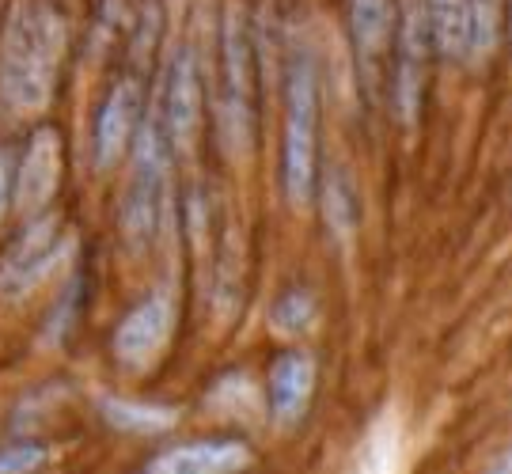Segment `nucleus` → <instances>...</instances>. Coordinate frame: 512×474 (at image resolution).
<instances>
[{
	"instance_id": "11",
	"label": "nucleus",
	"mask_w": 512,
	"mask_h": 474,
	"mask_svg": "<svg viewBox=\"0 0 512 474\" xmlns=\"http://www.w3.org/2000/svg\"><path fill=\"white\" fill-rule=\"evenodd\" d=\"M346 8V35L353 46V61L365 92L372 95L384 80V65L391 57L395 31V0H342Z\"/></svg>"
},
{
	"instance_id": "19",
	"label": "nucleus",
	"mask_w": 512,
	"mask_h": 474,
	"mask_svg": "<svg viewBox=\"0 0 512 474\" xmlns=\"http://www.w3.org/2000/svg\"><path fill=\"white\" fill-rule=\"evenodd\" d=\"M80 296H84V277L73 274L65 281V289L57 292L54 308L46 311V342L50 346H61L80 323Z\"/></svg>"
},
{
	"instance_id": "6",
	"label": "nucleus",
	"mask_w": 512,
	"mask_h": 474,
	"mask_svg": "<svg viewBox=\"0 0 512 474\" xmlns=\"http://www.w3.org/2000/svg\"><path fill=\"white\" fill-rule=\"evenodd\" d=\"M156 114H160L167 137H171L175 156H183V152L198 145V133H202L205 118V76L194 46H186V42L167 61L164 92H160Z\"/></svg>"
},
{
	"instance_id": "13",
	"label": "nucleus",
	"mask_w": 512,
	"mask_h": 474,
	"mask_svg": "<svg viewBox=\"0 0 512 474\" xmlns=\"http://www.w3.org/2000/svg\"><path fill=\"white\" fill-rule=\"evenodd\" d=\"M255 463L251 444L239 437H205V440H183V444H167L164 452L148 459V471L160 474H224L243 471Z\"/></svg>"
},
{
	"instance_id": "17",
	"label": "nucleus",
	"mask_w": 512,
	"mask_h": 474,
	"mask_svg": "<svg viewBox=\"0 0 512 474\" xmlns=\"http://www.w3.org/2000/svg\"><path fill=\"white\" fill-rule=\"evenodd\" d=\"M505 0H471V46L467 61H490L505 35Z\"/></svg>"
},
{
	"instance_id": "3",
	"label": "nucleus",
	"mask_w": 512,
	"mask_h": 474,
	"mask_svg": "<svg viewBox=\"0 0 512 474\" xmlns=\"http://www.w3.org/2000/svg\"><path fill=\"white\" fill-rule=\"evenodd\" d=\"M217 122L232 156H247L258 137V42L251 12L232 0L217 31Z\"/></svg>"
},
{
	"instance_id": "12",
	"label": "nucleus",
	"mask_w": 512,
	"mask_h": 474,
	"mask_svg": "<svg viewBox=\"0 0 512 474\" xmlns=\"http://www.w3.org/2000/svg\"><path fill=\"white\" fill-rule=\"evenodd\" d=\"M315 383H319V361L308 349H285L270 361L266 372V406L270 418L289 429L300 425L308 414L311 399H315Z\"/></svg>"
},
{
	"instance_id": "9",
	"label": "nucleus",
	"mask_w": 512,
	"mask_h": 474,
	"mask_svg": "<svg viewBox=\"0 0 512 474\" xmlns=\"http://www.w3.org/2000/svg\"><path fill=\"white\" fill-rule=\"evenodd\" d=\"M145 84L137 76H118L107 88L92 122V164L95 171H114L129 156L133 137L145 122Z\"/></svg>"
},
{
	"instance_id": "18",
	"label": "nucleus",
	"mask_w": 512,
	"mask_h": 474,
	"mask_svg": "<svg viewBox=\"0 0 512 474\" xmlns=\"http://www.w3.org/2000/svg\"><path fill=\"white\" fill-rule=\"evenodd\" d=\"M315 311L319 304L308 289H285L270 308V323L277 334H304L315 323Z\"/></svg>"
},
{
	"instance_id": "4",
	"label": "nucleus",
	"mask_w": 512,
	"mask_h": 474,
	"mask_svg": "<svg viewBox=\"0 0 512 474\" xmlns=\"http://www.w3.org/2000/svg\"><path fill=\"white\" fill-rule=\"evenodd\" d=\"M319 61L300 46L285 65V118H281V190L293 209L311 205L319 190Z\"/></svg>"
},
{
	"instance_id": "14",
	"label": "nucleus",
	"mask_w": 512,
	"mask_h": 474,
	"mask_svg": "<svg viewBox=\"0 0 512 474\" xmlns=\"http://www.w3.org/2000/svg\"><path fill=\"white\" fill-rule=\"evenodd\" d=\"M319 183H323L319 213H323V224H327L330 239L349 243V239L357 236V224H361V201H357L353 171H349L346 164H334Z\"/></svg>"
},
{
	"instance_id": "7",
	"label": "nucleus",
	"mask_w": 512,
	"mask_h": 474,
	"mask_svg": "<svg viewBox=\"0 0 512 474\" xmlns=\"http://www.w3.org/2000/svg\"><path fill=\"white\" fill-rule=\"evenodd\" d=\"M175 292L160 285L152 289L145 300H137L133 308L118 319V327L110 334V357L122 368L137 372V368L152 365L164 353L167 338L175 334Z\"/></svg>"
},
{
	"instance_id": "2",
	"label": "nucleus",
	"mask_w": 512,
	"mask_h": 474,
	"mask_svg": "<svg viewBox=\"0 0 512 474\" xmlns=\"http://www.w3.org/2000/svg\"><path fill=\"white\" fill-rule=\"evenodd\" d=\"M171 164H175L171 137H167L160 114L148 110L133 137V148H129V171L122 183V201H118V239L133 255L152 251L164 232Z\"/></svg>"
},
{
	"instance_id": "22",
	"label": "nucleus",
	"mask_w": 512,
	"mask_h": 474,
	"mask_svg": "<svg viewBox=\"0 0 512 474\" xmlns=\"http://www.w3.org/2000/svg\"><path fill=\"white\" fill-rule=\"evenodd\" d=\"M505 35H509V42H512V0H509V8H505Z\"/></svg>"
},
{
	"instance_id": "16",
	"label": "nucleus",
	"mask_w": 512,
	"mask_h": 474,
	"mask_svg": "<svg viewBox=\"0 0 512 474\" xmlns=\"http://www.w3.org/2000/svg\"><path fill=\"white\" fill-rule=\"evenodd\" d=\"M103 421L122 429L129 437H160L167 429H175L179 414L171 406H156V402H137V399H103Z\"/></svg>"
},
{
	"instance_id": "15",
	"label": "nucleus",
	"mask_w": 512,
	"mask_h": 474,
	"mask_svg": "<svg viewBox=\"0 0 512 474\" xmlns=\"http://www.w3.org/2000/svg\"><path fill=\"white\" fill-rule=\"evenodd\" d=\"M429 38L440 61H467L471 46V0H425Z\"/></svg>"
},
{
	"instance_id": "21",
	"label": "nucleus",
	"mask_w": 512,
	"mask_h": 474,
	"mask_svg": "<svg viewBox=\"0 0 512 474\" xmlns=\"http://www.w3.org/2000/svg\"><path fill=\"white\" fill-rule=\"evenodd\" d=\"M16 156L19 148L0 145V224L12 213V194H16Z\"/></svg>"
},
{
	"instance_id": "5",
	"label": "nucleus",
	"mask_w": 512,
	"mask_h": 474,
	"mask_svg": "<svg viewBox=\"0 0 512 474\" xmlns=\"http://www.w3.org/2000/svg\"><path fill=\"white\" fill-rule=\"evenodd\" d=\"M433 57L425 0H395V31H391V114L403 129H410L421 114L425 73Z\"/></svg>"
},
{
	"instance_id": "10",
	"label": "nucleus",
	"mask_w": 512,
	"mask_h": 474,
	"mask_svg": "<svg viewBox=\"0 0 512 474\" xmlns=\"http://www.w3.org/2000/svg\"><path fill=\"white\" fill-rule=\"evenodd\" d=\"M65 175V141L57 126H38L27 133V141L16 156V194L12 209L19 217H38L57 198V186Z\"/></svg>"
},
{
	"instance_id": "20",
	"label": "nucleus",
	"mask_w": 512,
	"mask_h": 474,
	"mask_svg": "<svg viewBox=\"0 0 512 474\" xmlns=\"http://www.w3.org/2000/svg\"><path fill=\"white\" fill-rule=\"evenodd\" d=\"M46 463H50V448L35 444V440H16V444L0 448V474H27Z\"/></svg>"
},
{
	"instance_id": "8",
	"label": "nucleus",
	"mask_w": 512,
	"mask_h": 474,
	"mask_svg": "<svg viewBox=\"0 0 512 474\" xmlns=\"http://www.w3.org/2000/svg\"><path fill=\"white\" fill-rule=\"evenodd\" d=\"M61 251H65V220L50 209L27 217L19 236L0 255V296H23L27 289H35L61 258Z\"/></svg>"
},
{
	"instance_id": "1",
	"label": "nucleus",
	"mask_w": 512,
	"mask_h": 474,
	"mask_svg": "<svg viewBox=\"0 0 512 474\" xmlns=\"http://www.w3.org/2000/svg\"><path fill=\"white\" fill-rule=\"evenodd\" d=\"M69 54V19L50 0H19L0 31V107L42 114Z\"/></svg>"
}]
</instances>
